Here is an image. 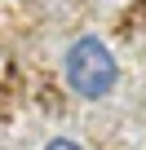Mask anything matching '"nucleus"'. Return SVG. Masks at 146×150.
Instances as JSON below:
<instances>
[{
    "label": "nucleus",
    "instance_id": "nucleus-1",
    "mask_svg": "<svg viewBox=\"0 0 146 150\" xmlns=\"http://www.w3.org/2000/svg\"><path fill=\"white\" fill-rule=\"evenodd\" d=\"M62 75H66V84H71L75 97L102 102V97H111L115 84H120V62H115V53L106 49V40L80 35V40H71L66 53H62Z\"/></svg>",
    "mask_w": 146,
    "mask_h": 150
},
{
    "label": "nucleus",
    "instance_id": "nucleus-2",
    "mask_svg": "<svg viewBox=\"0 0 146 150\" xmlns=\"http://www.w3.org/2000/svg\"><path fill=\"white\" fill-rule=\"evenodd\" d=\"M44 150H84L75 137H53V141H44Z\"/></svg>",
    "mask_w": 146,
    "mask_h": 150
}]
</instances>
